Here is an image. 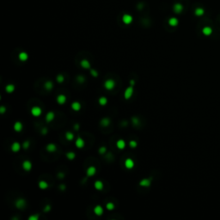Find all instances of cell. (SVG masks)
Wrapping results in <instances>:
<instances>
[{"instance_id": "60d3db41", "label": "cell", "mask_w": 220, "mask_h": 220, "mask_svg": "<svg viewBox=\"0 0 220 220\" xmlns=\"http://www.w3.org/2000/svg\"><path fill=\"white\" fill-rule=\"evenodd\" d=\"M50 210H51V206H50V205H47L46 207L44 208V211H45V212H48V211H49Z\"/></svg>"}, {"instance_id": "d590c367", "label": "cell", "mask_w": 220, "mask_h": 220, "mask_svg": "<svg viewBox=\"0 0 220 220\" xmlns=\"http://www.w3.org/2000/svg\"><path fill=\"white\" fill-rule=\"evenodd\" d=\"M90 74L93 77H98V72L95 69H90Z\"/></svg>"}, {"instance_id": "ba28073f", "label": "cell", "mask_w": 220, "mask_h": 220, "mask_svg": "<svg viewBox=\"0 0 220 220\" xmlns=\"http://www.w3.org/2000/svg\"><path fill=\"white\" fill-rule=\"evenodd\" d=\"M96 173V168L94 167V166H90L86 170V175H87L88 177H91L93 175H95Z\"/></svg>"}, {"instance_id": "ee69618b", "label": "cell", "mask_w": 220, "mask_h": 220, "mask_svg": "<svg viewBox=\"0 0 220 220\" xmlns=\"http://www.w3.org/2000/svg\"><path fill=\"white\" fill-rule=\"evenodd\" d=\"M47 133H48V129H47V128H43V129H42V131H41V134H47Z\"/></svg>"}, {"instance_id": "ac0fdd59", "label": "cell", "mask_w": 220, "mask_h": 220, "mask_svg": "<svg viewBox=\"0 0 220 220\" xmlns=\"http://www.w3.org/2000/svg\"><path fill=\"white\" fill-rule=\"evenodd\" d=\"M81 107H82V106H81V103L79 102H73L71 103V108L74 111L78 112L81 109Z\"/></svg>"}, {"instance_id": "1f68e13d", "label": "cell", "mask_w": 220, "mask_h": 220, "mask_svg": "<svg viewBox=\"0 0 220 220\" xmlns=\"http://www.w3.org/2000/svg\"><path fill=\"white\" fill-rule=\"evenodd\" d=\"M56 80H57V82H58V84H62V83H64V81H65L64 76H63L62 74H58V76H57V77H56Z\"/></svg>"}, {"instance_id": "8d00e7d4", "label": "cell", "mask_w": 220, "mask_h": 220, "mask_svg": "<svg viewBox=\"0 0 220 220\" xmlns=\"http://www.w3.org/2000/svg\"><path fill=\"white\" fill-rule=\"evenodd\" d=\"M22 148H23L24 150H27V149H29V146H30V142H29V141H25V142L23 143V144H22Z\"/></svg>"}, {"instance_id": "3957f363", "label": "cell", "mask_w": 220, "mask_h": 220, "mask_svg": "<svg viewBox=\"0 0 220 220\" xmlns=\"http://www.w3.org/2000/svg\"><path fill=\"white\" fill-rule=\"evenodd\" d=\"M42 114V110L40 107L38 106H35L31 108V115H33L34 117H39Z\"/></svg>"}, {"instance_id": "7402d4cb", "label": "cell", "mask_w": 220, "mask_h": 220, "mask_svg": "<svg viewBox=\"0 0 220 220\" xmlns=\"http://www.w3.org/2000/svg\"><path fill=\"white\" fill-rule=\"evenodd\" d=\"M173 9H174V11H175V13L179 14V13L182 12V10H183V6H182L181 4H175V5H174V7H173Z\"/></svg>"}, {"instance_id": "9a60e30c", "label": "cell", "mask_w": 220, "mask_h": 220, "mask_svg": "<svg viewBox=\"0 0 220 220\" xmlns=\"http://www.w3.org/2000/svg\"><path fill=\"white\" fill-rule=\"evenodd\" d=\"M80 66H82L84 69H90V63H89V60L87 59H82L80 61Z\"/></svg>"}, {"instance_id": "9c48e42d", "label": "cell", "mask_w": 220, "mask_h": 220, "mask_svg": "<svg viewBox=\"0 0 220 220\" xmlns=\"http://www.w3.org/2000/svg\"><path fill=\"white\" fill-rule=\"evenodd\" d=\"M135 163H134V161L133 160L132 158H126L125 161V167L128 169H132L133 167H134Z\"/></svg>"}, {"instance_id": "f1b7e54d", "label": "cell", "mask_w": 220, "mask_h": 220, "mask_svg": "<svg viewBox=\"0 0 220 220\" xmlns=\"http://www.w3.org/2000/svg\"><path fill=\"white\" fill-rule=\"evenodd\" d=\"M98 102L101 106H105V105H107V99L106 98L105 96H102L99 98Z\"/></svg>"}, {"instance_id": "c3c4849f", "label": "cell", "mask_w": 220, "mask_h": 220, "mask_svg": "<svg viewBox=\"0 0 220 220\" xmlns=\"http://www.w3.org/2000/svg\"><path fill=\"white\" fill-rule=\"evenodd\" d=\"M135 84V81L133 80V79H132V80H130V85L133 86Z\"/></svg>"}, {"instance_id": "5b68a950", "label": "cell", "mask_w": 220, "mask_h": 220, "mask_svg": "<svg viewBox=\"0 0 220 220\" xmlns=\"http://www.w3.org/2000/svg\"><path fill=\"white\" fill-rule=\"evenodd\" d=\"M75 145H76V147L78 148V149H82V148H84V145H85V142H84V140L82 138L78 137V138L76 139V141H75Z\"/></svg>"}, {"instance_id": "e0dca14e", "label": "cell", "mask_w": 220, "mask_h": 220, "mask_svg": "<svg viewBox=\"0 0 220 220\" xmlns=\"http://www.w3.org/2000/svg\"><path fill=\"white\" fill-rule=\"evenodd\" d=\"M46 150H47L48 152L53 153V152H55V151H57V146H56V144H52V143H51V144H48V145H47V147H46Z\"/></svg>"}, {"instance_id": "f35d334b", "label": "cell", "mask_w": 220, "mask_h": 220, "mask_svg": "<svg viewBox=\"0 0 220 220\" xmlns=\"http://www.w3.org/2000/svg\"><path fill=\"white\" fill-rule=\"evenodd\" d=\"M39 219V215H31L30 217H29V220H38Z\"/></svg>"}, {"instance_id": "f546056e", "label": "cell", "mask_w": 220, "mask_h": 220, "mask_svg": "<svg viewBox=\"0 0 220 220\" xmlns=\"http://www.w3.org/2000/svg\"><path fill=\"white\" fill-rule=\"evenodd\" d=\"M74 134H73L72 133H71V132H67V133H66V138L68 140V141H71V140L74 139Z\"/></svg>"}, {"instance_id": "7a4b0ae2", "label": "cell", "mask_w": 220, "mask_h": 220, "mask_svg": "<svg viewBox=\"0 0 220 220\" xmlns=\"http://www.w3.org/2000/svg\"><path fill=\"white\" fill-rule=\"evenodd\" d=\"M133 90H134V89H133V86H132V85H130L129 87L126 88V89H125V92H124V98H125V100H129V99L133 96Z\"/></svg>"}, {"instance_id": "44dd1931", "label": "cell", "mask_w": 220, "mask_h": 220, "mask_svg": "<svg viewBox=\"0 0 220 220\" xmlns=\"http://www.w3.org/2000/svg\"><path fill=\"white\" fill-rule=\"evenodd\" d=\"M94 187L96 190H102L103 189V183L102 181H96L94 183Z\"/></svg>"}, {"instance_id": "cb8c5ba5", "label": "cell", "mask_w": 220, "mask_h": 220, "mask_svg": "<svg viewBox=\"0 0 220 220\" xmlns=\"http://www.w3.org/2000/svg\"><path fill=\"white\" fill-rule=\"evenodd\" d=\"M16 89V87H15L14 84H8V85L5 86V91L9 94L10 93H13Z\"/></svg>"}, {"instance_id": "30bf717a", "label": "cell", "mask_w": 220, "mask_h": 220, "mask_svg": "<svg viewBox=\"0 0 220 220\" xmlns=\"http://www.w3.org/2000/svg\"><path fill=\"white\" fill-rule=\"evenodd\" d=\"M13 128L17 133H20L23 129V125H22V123L21 121H17L13 125Z\"/></svg>"}, {"instance_id": "4fadbf2b", "label": "cell", "mask_w": 220, "mask_h": 220, "mask_svg": "<svg viewBox=\"0 0 220 220\" xmlns=\"http://www.w3.org/2000/svg\"><path fill=\"white\" fill-rule=\"evenodd\" d=\"M57 102H58L59 105H63L66 102V96L63 94H60L57 96Z\"/></svg>"}, {"instance_id": "603a6c76", "label": "cell", "mask_w": 220, "mask_h": 220, "mask_svg": "<svg viewBox=\"0 0 220 220\" xmlns=\"http://www.w3.org/2000/svg\"><path fill=\"white\" fill-rule=\"evenodd\" d=\"M179 23V21L177 18H175V17H171L170 19L169 20V24L171 26V27H175V26H177Z\"/></svg>"}, {"instance_id": "6da1fadb", "label": "cell", "mask_w": 220, "mask_h": 220, "mask_svg": "<svg viewBox=\"0 0 220 220\" xmlns=\"http://www.w3.org/2000/svg\"><path fill=\"white\" fill-rule=\"evenodd\" d=\"M104 87L107 90H112L115 87V82L114 79H111V78H109V79H107L104 83Z\"/></svg>"}, {"instance_id": "d6986e66", "label": "cell", "mask_w": 220, "mask_h": 220, "mask_svg": "<svg viewBox=\"0 0 220 220\" xmlns=\"http://www.w3.org/2000/svg\"><path fill=\"white\" fill-rule=\"evenodd\" d=\"M18 58L22 62H25V61H27L28 58H29V54H28L27 53H25V52H21L18 55Z\"/></svg>"}, {"instance_id": "5bb4252c", "label": "cell", "mask_w": 220, "mask_h": 220, "mask_svg": "<svg viewBox=\"0 0 220 220\" xmlns=\"http://www.w3.org/2000/svg\"><path fill=\"white\" fill-rule=\"evenodd\" d=\"M11 151L13 152H18L21 150V144L18 142H14L12 144H11Z\"/></svg>"}, {"instance_id": "f6af8a7d", "label": "cell", "mask_w": 220, "mask_h": 220, "mask_svg": "<svg viewBox=\"0 0 220 220\" xmlns=\"http://www.w3.org/2000/svg\"><path fill=\"white\" fill-rule=\"evenodd\" d=\"M59 188L61 190H65V189H66V185H65V184H60V185H59Z\"/></svg>"}, {"instance_id": "74e56055", "label": "cell", "mask_w": 220, "mask_h": 220, "mask_svg": "<svg viewBox=\"0 0 220 220\" xmlns=\"http://www.w3.org/2000/svg\"><path fill=\"white\" fill-rule=\"evenodd\" d=\"M77 79L78 83H80V84H83V83H84V81H85V78H84V77L81 76V75H79V76L77 77Z\"/></svg>"}, {"instance_id": "277c9868", "label": "cell", "mask_w": 220, "mask_h": 220, "mask_svg": "<svg viewBox=\"0 0 220 220\" xmlns=\"http://www.w3.org/2000/svg\"><path fill=\"white\" fill-rule=\"evenodd\" d=\"M152 182V178H144L139 182V186L143 187H149Z\"/></svg>"}, {"instance_id": "7bdbcfd3", "label": "cell", "mask_w": 220, "mask_h": 220, "mask_svg": "<svg viewBox=\"0 0 220 220\" xmlns=\"http://www.w3.org/2000/svg\"><path fill=\"white\" fill-rule=\"evenodd\" d=\"M133 122L134 125H138V123H139V120H138V118H136V117H134V118H133Z\"/></svg>"}, {"instance_id": "4dcf8cb0", "label": "cell", "mask_w": 220, "mask_h": 220, "mask_svg": "<svg viewBox=\"0 0 220 220\" xmlns=\"http://www.w3.org/2000/svg\"><path fill=\"white\" fill-rule=\"evenodd\" d=\"M203 34L204 35H210L211 34V29L209 27H206V28H204L203 29Z\"/></svg>"}, {"instance_id": "ab89813d", "label": "cell", "mask_w": 220, "mask_h": 220, "mask_svg": "<svg viewBox=\"0 0 220 220\" xmlns=\"http://www.w3.org/2000/svg\"><path fill=\"white\" fill-rule=\"evenodd\" d=\"M106 151H107V148L104 147V146H102V147H101L99 149V153L100 154H104V153H106Z\"/></svg>"}, {"instance_id": "7dc6e473", "label": "cell", "mask_w": 220, "mask_h": 220, "mask_svg": "<svg viewBox=\"0 0 220 220\" xmlns=\"http://www.w3.org/2000/svg\"><path fill=\"white\" fill-rule=\"evenodd\" d=\"M74 129L76 130V131H77V130L79 129V124H76V125H74Z\"/></svg>"}, {"instance_id": "8992f818", "label": "cell", "mask_w": 220, "mask_h": 220, "mask_svg": "<svg viewBox=\"0 0 220 220\" xmlns=\"http://www.w3.org/2000/svg\"><path fill=\"white\" fill-rule=\"evenodd\" d=\"M133 17L129 14H125L123 16V17H122V21H123L124 23L126 24V25L131 24L132 22H133Z\"/></svg>"}, {"instance_id": "836d02e7", "label": "cell", "mask_w": 220, "mask_h": 220, "mask_svg": "<svg viewBox=\"0 0 220 220\" xmlns=\"http://www.w3.org/2000/svg\"><path fill=\"white\" fill-rule=\"evenodd\" d=\"M203 14H204V10L203 9H201V8H198V9H196V10H195V15H196V16L200 17V16H202Z\"/></svg>"}, {"instance_id": "83f0119b", "label": "cell", "mask_w": 220, "mask_h": 220, "mask_svg": "<svg viewBox=\"0 0 220 220\" xmlns=\"http://www.w3.org/2000/svg\"><path fill=\"white\" fill-rule=\"evenodd\" d=\"M66 157H67L68 160H74L76 158V153L73 152V151H69V152L66 153Z\"/></svg>"}, {"instance_id": "bcb514c9", "label": "cell", "mask_w": 220, "mask_h": 220, "mask_svg": "<svg viewBox=\"0 0 220 220\" xmlns=\"http://www.w3.org/2000/svg\"><path fill=\"white\" fill-rule=\"evenodd\" d=\"M58 176L59 177L60 179H63V178H64V177H65V175H64V174H63V173H59V174H58Z\"/></svg>"}, {"instance_id": "52a82bcc", "label": "cell", "mask_w": 220, "mask_h": 220, "mask_svg": "<svg viewBox=\"0 0 220 220\" xmlns=\"http://www.w3.org/2000/svg\"><path fill=\"white\" fill-rule=\"evenodd\" d=\"M15 204H16V207L17 209H22L26 206V200L24 199H18Z\"/></svg>"}, {"instance_id": "4316f807", "label": "cell", "mask_w": 220, "mask_h": 220, "mask_svg": "<svg viewBox=\"0 0 220 220\" xmlns=\"http://www.w3.org/2000/svg\"><path fill=\"white\" fill-rule=\"evenodd\" d=\"M110 122H111V120H109L108 118H103L102 120H101V125L102 126H104V127H106V126H108L109 124H110Z\"/></svg>"}, {"instance_id": "8fae6325", "label": "cell", "mask_w": 220, "mask_h": 220, "mask_svg": "<svg viewBox=\"0 0 220 220\" xmlns=\"http://www.w3.org/2000/svg\"><path fill=\"white\" fill-rule=\"evenodd\" d=\"M103 212H104V210L102 206L97 205L96 206H95V208H94V213H95L96 216H102V215L103 214Z\"/></svg>"}, {"instance_id": "484cf974", "label": "cell", "mask_w": 220, "mask_h": 220, "mask_svg": "<svg viewBox=\"0 0 220 220\" xmlns=\"http://www.w3.org/2000/svg\"><path fill=\"white\" fill-rule=\"evenodd\" d=\"M44 87H45V89H47V90L50 91L53 89V84L52 81H47V82L45 83V84H44Z\"/></svg>"}, {"instance_id": "ffe728a7", "label": "cell", "mask_w": 220, "mask_h": 220, "mask_svg": "<svg viewBox=\"0 0 220 220\" xmlns=\"http://www.w3.org/2000/svg\"><path fill=\"white\" fill-rule=\"evenodd\" d=\"M116 146L119 150H123L125 148V142L123 139H119L116 142Z\"/></svg>"}, {"instance_id": "b9f144b4", "label": "cell", "mask_w": 220, "mask_h": 220, "mask_svg": "<svg viewBox=\"0 0 220 220\" xmlns=\"http://www.w3.org/2000/svg\"><path fill=\"white\" fill-rule=\"evenodd\" d=\"M6 112V107L4 106H2V107H0V113L1 114H4Z\"/></svg>"}, {"instance_id": "d4e9b609", "label": "cell", "mask_w": 220, "mask_h": 220, "mask_svg": "<svg viewBox=\"0 0 220 220\" xmlns=\"http://www.w3.org/2000/svg\"><path fill=\"white\" fill-rule=\"evenodd\" d=\"M39 187H40V189H47L48 187H49V185H48V183L47 182H45V181H40V182H39V184H38Z\"/></svg>"}, {"instance_id": "d6a6232c", "label": "cell", "mask_w": 220, "mask_h": 220, "mask_svg": "<svg viewBox=\"0 0 220 220\" xmlns=\"http://www.w3.org/2000/svg\"><path fill=\"white\" fill-rule=\"evenodd\" d=\"M106 208H107L108 211H112V210L115 209V204L112 203V202H108V203H107V205H106Z\"/></svg>"}, {"instance_id": "2e32d148", "label": "cell", "mask_w": 220, "mask_h": 220, "mask_svg": "<svg viewBox=\"0 0 220 220\" xmlns=\"http://www.w3.org/2000/svg\"><path fill=\"white\" fill-rule=\"evenodd\" d=\"M55 118V114L53 113V111L48 112L47 115H46V121L47 122H51L54 120Z\"/></svg>"}, {"instance_id": "7c38bea8", "label": "cell", "mask_w": 220, "mask_h": 220, "mask_svg": "<svg viewBox=\"0 0 220 220\" xmlns=\"http://www.w3.org/2000/svg\"><path fill=\"white\" fill-rule=\"evenodd\" d=\"M22 169L25 171H30L31 169H32V163H31L30 161L29 160H25L23 163H22Z\"/></svg>"}, {"instance_id": "e575fe53", "label": "cell", "mask_w": 220, "mask_h": 220, "mask_svg": "<svg viewBox=\"0 0 220 220\" xmlns=\"http://www.w3.org/2000/svg\"><path fill=\"white\" fill-rule=\"evenodd\" d=\"M129 145L131 148H136L137 146H138V143H137V141H135V140H131L129 142Z\"/></svg>"}]
</instances>
